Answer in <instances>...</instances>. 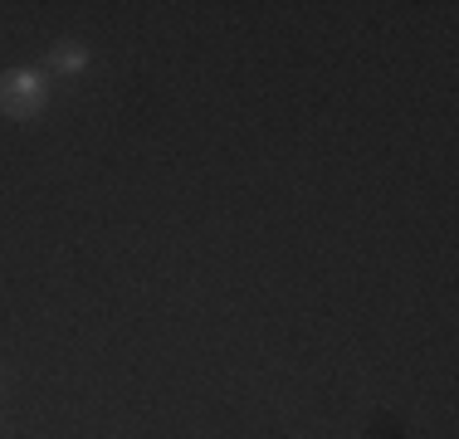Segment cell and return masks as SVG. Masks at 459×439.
I'll return each mask as SVG.
<instances>
[{
  "instance_id": "6da1fadb",
  "label": "cell",
  "mask_w": 459,
  "mask_h": 439,
  "mask_svg": "<svg viewBox=\"0 0 459 439\" xmlns=\"http://www.w3.org/2000/svg\"><path fill=\"white\" fill-rule=\"evenodd\" d=\"M45 79H39L35 69H10V73H0V113L5 117H35L39 108H45Z\"/></svg>"
},
{
  "instance_id": "7a4b0ae2",
  "label": "cell",
  "mask_w": 459,
  "mask_h": 439,
  "mask_svg": "<svg viewBox=\"0 0 459 439\" xmlns=\"http://www.w3.org/2000/svg\"><path fill=\"white\" fill-rule=\"evenodd\" d=\"M83 59H89V54H83V44H54V54H49V64L59 73H79Z\"/></svg>"
}]
</instances>
